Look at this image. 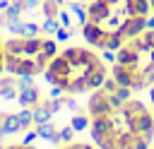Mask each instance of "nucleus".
Returning a JSON list of instances; mask_svg holds the SVG:
<instances>
[{
    "instance_id": "nucleus-14",
    "label": "nucleus",
    "mask_w": 154,
    "mask_h": 149,
    "mask_svg": "<svg viewBox=\"0 0 154 149\" xmlns=\"http://www.w3.org/2000/svg\"><path fill=\"white\" fill-rule=\"evenodd\" d=\"M118 87H120V84H118L113 77H106V79H103V84H101V91H106V94H113V91H118Z\"/></svg>"
},
{
    "instance_id": "nucleus-24",
    "label": "nucleus",
    "mask_w": 154,
    "mask_h": 149,
    "mask_svg": "<svg viewBox=\"0 0 154 149\" xmlns=\"http://www.w3.org/2000/svg\"><path fill=\"white\" fill-rule=\"evenodd\" d=\"M147 29H154V14L147 17Z\"/></svg>"
},
{
    "instance_id": "nucleus-16",
    "label": "nucleus",
    "mask_w": 154,
    "mask_h": 149,
    "mask_svg": "<svg viewBox=\"0 0 154 149\" xmlns=\"http://www.w3.org/2000/svg\"><path fill=\"white\" fill-rule=\"evenodd\" d=\"M53 36H55V41H67V38L72 36V31H70V29H65V26H60Z\"/></svg>"
},
{
    "instance_id": "nucleus-25",
    "label": "nucleus",
    "mask_w": 154,
    "mask_h": 149,
    "mask_svg": "<svg viewBox=\"0 0 154 149\" xmlns=\"http://www.w3.org/2000/svg\"><path fill=\"white\" fill-rule=\"evenodd\" d=\"M149 101H152V106H154V84L149 87Z\"/></svg>"
},
{
    "instance_id": "nucleus-10",
    "label": "nucleus",
    "mask_w": 154,
    "mask_h": 149,
    "mask_svg": "<svg viewBox=\"0 0 154 149\" xmlns=\"http://www.w3.org/2000/svg\"><path fill=\"white\" fill-rule=\"evenodd\" d=\"M17 118H19V127H22V132H26V130L34 125V111H31V108H22V111L17 113Z\"/></svg>"
},
{
    "instance_id": "nucleus-4",
    "label": "nucleus",
    "mask_w": 154,
    "mask_h": 149,
    "mask_svg": "<svg viewBox=\"0 0 154 149\" xmlns=\"http://www.w3.org/2000/svg\"><path fill=\"white\" fill-rule=\"evenodd\" d=\"M17 101H19V106H22V108H34V106H36V103H41L43 99H41L38 87H36V84H31V87H22V89H19Z\"/></svg>"
},
{
    "instance_id": "nucleus-6",
    "label": "nucleus",
    "mask_w": 154,
    "mask_h": 149,
    "mask_svg": "<svg viewBox=\"0 0 154 149\" xmlns=\"http://www.w3.org/2000/svg\"><path fill=\"white\" fill-rule=\"evenodd\" d=\"M36 127V132H38V137L41 139H48V142H53V144H63L60 142V137H58V127L48 120V123H41V125H34Z\"/></svg>"
},
{
    "instance_id": "nucleus-12",
    "label": "nucleus",
    "mask_w": 154,
    "mask_h": 149,
    "mask_svg": "<svg viewBox=\"0 0 154 149\" xmlns=\"http://www.w3.org/2000/svg\"><path fill=\"white\" fill-rule=\"evenodd\" d=\"M123 108H125L130 115H142V113H147L144 103H142V101H137V99H130V101H125V103H123Z\"/></svg>"
},
{
    "instance_id": "nucleus-17",
    "label": "nucleus",
    "mask_w": 154,
    "mask_h": 149,
    "mask_svg": "<svg viewBox=\"0 0 154 149\" xmlns=\"http://www.w3.org/2000/svg\"><path fill=\"white\" fill-rule=\"evenodd\" d=\"M65 108H67V111H75V113H79V103H77V101H75L70 94H65Z\"/></svg>"
},
{
    "instance_id": "nucleus-23",
    "label": "nucleus",
    "mask_w": 154,
    "mask_h": 149,
    "mask_svg": "<svg viewBox=\"0 0 154 149\" xmlns=\"http://www.w3.org/2000/svg\"><path fill=\"white\" fill-rule=\"evenodd\" d=\"M67 149H94V147H89V144H70Z\"/></svg>"
},
{
    "instance_id": "nucleus-5",
    "label": "nucleus",
    "mask_w": 154,
    "mask_h": 149,
    "mask_svg": "<svg viewBox=\"0 0 154 149\" xmlns=\"http://www.w3.org/2000/svg\"><path fill=\"white\" fill-rule=\"evenodd\" d=\"M19 132H22V127H19L17 113H7L5 120H2V125H0V142H2L5 137H10V135H19Z\"/></svg>"
},
{
    "instance_id": "nucleus-27",
    "label": "nucleus",
    "mask_w": 154,
    "mask_h": 149,
    "mask_svg": "<svg viewBox=\"0 0 154 149\" xmlns=\"http://www.w3.org/2000/svg\"><path fill=\"white\" fill-rule=\"evenodd\" d=\"M5 149H22V144H10V147H5Z\"/></svg>"
},
{
    "instance_id": "nucleus-22",
    "label": "nucleus",
    "mask_w": 154,
    "mask_h": 149,
    "mask_svg": "<svg viewBox=\"0 0 154 149\" xmlns=\"http://www.w3.org/2000/svg\"><path fill=\"white\" fill-rule=\"evenodd\" d=\"M101 60L103 62H116V50H101Z\"/></svg>"
},
{
    "instance_id": "nucleus-9",
    "label": "nucleus",
    "mask_w": 154,
    "mask_h": 149,
    "mask_svg": "<svg viewBox=\"0 0 154 149\" xmlns=\"http://www.w3.org/2000/svg\"><path fill=\"white\" fill-rule=\"evenodd\" d=\"M70 125H72V130H75V132H84V130L91 125V118H89V115H84V113H75V115L70 118Z\"/></svg>"
},
{
    "instance_id": "nucleus-26",
    "label": "nucleus",
    "mask_w": 154,
    "mask_h": 149,
    "mask_svg": "<svg viewBox=\"0 0 154 149\" xmlns=\"http://www.w3.org/2000/svg\"><path fill=\"white\" fill-rule=\"evenodd\" d=\"M5 115H7V111H0V125H2V120H5Z\"/></svg>"
},
{
    "instance_id": "nucleus-11",
    "label": "nucleus",
    "mask_w": 154,
    "mask_h": 149,
    "mask_svg": "<svg viewBox=\"0 0 154 149\" xmlns=\"http://www.w3.org/2000/svg\"><path fill=\"white\" fill-rule=\"evenodd\" d=\"M58 29H60L58 17H46V19L41 22V34H43V36H51V34H55Z\"/></svg>"
},
{
    "instance_id": "nucleus-13",
    "label": "nucleus",
    "mask_w": 154,
    "mask_h": 149,
    "mask_svg": "<svg viewBox=\"0 0 154 149\" xmlns=\"http://www.w3.org/2000/svg\"><path fill=\"white\" fill-rule=\"evenodd\" d=\"M58 137H60V142H72V137H75V130H72V125L67 123V125L58 127Z\"/></svg>"
},
{
    "instance_id": "nucleus-29",
    "label": "nucleus",
    "mask_w": 154,
    "mask_h": 149,
    "mask_svg": "<svg viewBox=\"0 0 154 149\" xmlns=\"http://www.w3.org/2000/svg\"><path fill=\"white\" fill-rule=\"evenodd\" d=\"M75 2H87V0H75Z\"/></svg>"
},
{
    "instance_id": "nucleus-30",
    "label": "nucleus",
    "mask_w": 154,
    "mask_h": 149,
    "mask_svg": "<svg viewBox=\"0 0 154 149\" xmlns=\"http://www.w3.org/2000/svg\"><path fill=\"white\" fill-rule=\"evenodd\" d=\"M60 149H67V147H60Z\"/></svg>"
},
{
    "instance_id": "nucleus-21",
    "label": "nucleus",
    "mask_w": 154,
    "mask_h": 149,
    "mask_svg": "<svg viewBox=\"0 0 154 149\" xmlns=\"http://www.w3.org/2000/svg\"><path fill=\"white\" fill-rule=\"evenodd\" d=\"M135 149H149V139L142 137V135H137L135 137Z\"/></svg>"
},
{
    "instance_id": "nucleus-1",
    "label": "nucleus",
    "mask_w": 154,
    "mask_h": 149,
    "mask_svg": "<svg viewBox=\"0 0 154 149\" xmlns=\"http://www.w3.org/2000/svg\"><path fill=\"white\" fill-rule=\"evenodd\" d=\"M149 12V0H91L87 5V22L79 31L89 46L118 50L128 38L147 29Z\"/></svg>"
},
{
    "instance_id": "nucleus-15",
    "label": "nucleus",
    "mask_w": 154,
    "mask_h": 149,
    "mask_svg": "<svg viewBox=\"0 0 154 149\" xmlns=\"http://www.w3.org/2000/svg\"><path fill=\"white\" fill-rule=\"evenodd\" d=\"M108 103H111V108H113V111H120L125 101H123V99H120V96L113 91V94H108Z\"/></svg>"
},
{
    "instance_id": "nucleus-28",
    "label": "nucleus",
    "mask_w": 154,
    "mask_h": 149,
    "mask_svg": "<svg viewBox=\"0 0 154 149\" xmlns=\"http://www.w3.org/2000/svg\"><path fill=\"white\" fill-rule=\"evenodd\" d=\"M0 149H5V144H2V142H0Z\"/></svg>"
},
{
    "instance_id": "nucleus-2",
    "label": "nucleus",
    "mask_w": 154,
    "mask_h": 149,
    "mask_svg": "<svg viewBox=\"0 0 154 149\" xmlns=\"http://www.w3.org/2000/svg\"><path fill=\"white\" fill-rule=\"evenodd\" d=\"M113 108L108 103V94L96 89L91 96H89V103H87V115L89 118H99V115H111Z\"/></svg>"
},
{
    "instance_id": "nucleus-3",
    "label": "nucleus",
    "mask_w": 154,
    "mask_h": 149,
    "mask_svg": "<svg viewBox=\"0 0 154 149\" xmlns=\"http://www.w3.org/2000/svg\"><path fill=\"white\" fill-rule=\"evenodd\" d=\"M132 130L152 142V139H154V113L147 111V113H142V115H135V125H132Z\"/></svg>"
},
{
    "instance_id": "nucleus-18",
    "label": "nucleus",
    "mask_w": 154,
    "mask_h": 149,
    "mask_svg": "<svg viewBox=\"0 0 154 149\" xmlns=\"http://www.w3.org/2000/svg\"><path fill=\"white\" fill-rule=\"evenodd\" d=\"M34 139H38V132H36V127H34V130H26V132H24V137H22V144H31Z\"/></svg>"
},
{
    "instance_id": "nucleus-7",
    "label": "nucleus",
    "mask_w": 154,
    "mask_h": 149,
    "mask_svg": "<svg viewBox=\"0 0 154 149\" xmlns=\"http://www.w3.org/2000/svg\"><path fill=\"white\" fill-rule=\"evenodd\" d=\"M17 94H19L17 82H14L12 77H0V99L12 101V99H17Z\"/></svg>"
},
{
    "instance_id": "nucleus-20",
    "label": "nucleus",
    "mask_w": 154,
    "mask_h": 149,
    "mask_svg": "<svg viewBox=\"0 0 154 149\" xmlns=\"http://www.w3.org/2000/svg\"><path fill=\"white\" fill-rule=\"evenodd\" d=\"M63 94H65V89L58 87V84H53V87L48 89V99H58V96H63Z\"/></svg>"
},
{
    "instance_id": "nucleus-19",
    "label": "nucleus",
    "mask_w": 154,
    "mask_h": 149,
    "mask_svg": "<svg viewBox=\"0 0 154 149\" xmlns=\"http://www.w3.org/2000/svg\"><path fill=\"white\" fill-rule=\"evenodd\" d=\"M116 94H118L123 101H130V99H132V89H130V87H118V91H116Z\"/></svg>"
},
{
    "instance_id": "nucleus-8",
    "label": "nucleus",
    "mask_w": 154,
    "mask_h": 149,
    "mask_svg": "<svg viewBox=\"0 0 154 149\" xmlns=\"http://www.w3.org/2000/svg\"><path fill=\"white\" fill-rule=\"evenodd\" d=\"M34 125H41V123H48L51 118H53V111L48 108V101H41V103H36L34 108Z\"/></svg>"
}]
</instances>
